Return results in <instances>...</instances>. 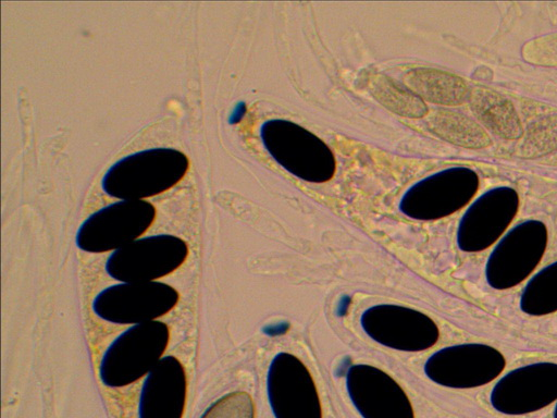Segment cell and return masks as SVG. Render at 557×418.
Instances as JSON below:
<instances>
[{
  "instance_id": "cell-11",
  "label": "cell",
  "mask_w": 557,
  "mask_h": 418,
  "mask_svg": "<svg viewBox=\"0 0 557 418\" xmlns=\"http://www.w3.org/2000/svg\"><path fill=\"white\" fill-rule=\"evenodd\" d=\"M267 395L274 418H323L314 380L295 355L281 352L267 373Z\"/></svg>"
},
{
  "instance_id": "cell-22",
  "label": "cell",
  "mask_w": 557,
  "mask_h": 418,
  "mask_svg": "<svg viewBox=\"0 0 557 418\" xmlns=\"http://www.w3.org/2000/svg\"><path fill=\"white\" fill-rule=\"evenodd\" d=\"M200 418H255V405L248 393L232 392L214 402Z\"/></svg>"
},
{
  "instance_id": "cell-17",
  "label": "cell",
  "mask_w": 557,
  "mask_h": 418,
  "mask_svg": "<svg viewBox=\"0 0 557 418\" xmlns=\"http://www.w3.org/2000/svg\"><path fill=\"white\" fill-rule=\"evenodd\" d=\"M404 78L408 88L421 99L437 104H460L470 93L460 77L440 70L412 69Z\"/></svg>"
},
{
  "instance_id": "cell-9",
  "label": "cell",
  "mask_w": 557,
  "mask_h": 418,
  "mask_svg": "<svg viewBox=\"0 0 557 418\" xmlns=\"http://www.w3.org/2000/svg\"><path fill=\"white\" fill-rule=\"evenodd\" d=\"M476 189V176L471 170L446 169L408 188L400 199L399 209L414 220H437L466 206Z\"/></svg>"
},
{
  "instance_id": "cell-23",
  "label": "cell",
  "mask_w": 557,
  "mask_h": 418,
  "mask_svg": "<svg viewBox=\"0 0 557 418\" xmlns=\"http://www.w3.org/2000/svg\"><path fill=\"white\" fill-rule=\"evenodd\" d=\"M246 111H247V106L244 101H238L233 110L231 111L230 113V116H228V123L230 124H237L242 121V119L245 116L246 114Z\"/></svg>"
},
{
  "instance_id": "cell-26",
  "label": "cell",
  "mask_w": 557,
  "mask_h": 418,
  "mask_svg": "<svg viewBox=\"0 0 557 418\" xmlns=\"http://www.w3.org/2000/svg\"><path fill=\"white\" fill-rule=\"evenodd\" d=\"M553 418H557V403H556L554 411H553Z\"/></svg>"
},
{
  "instance_id": "cell-20",
  "label": "cell",
  "mask_w": 557,
  "mask_h": 418,
  "mask_svg": "<svg viewBox=\"0 0 557 418\" xmlns=\"http://www.w3.org/2000/svg\"><path fill=\"white\" fill-rule=\"evenodd\" d=\"M370 90L381 104L396 114L418 119L428 112L426 104L418 95L389 77L383 75L374 77Z\"/></svg>"
},
{
  "instance_id": "cell-7",
  "label": "cell",
  "mask_w": 557,
  "mask_h": 418,
  "mask_svg": "<svg viewBox=\"0 0 557 418\" xmlns=\"http://www.w3.org/2000/svg\"><path fill=\"white\" fill-rule=\"evenodd\" d=\"M178 299L176 288L163 282H120L101 290L91 309L102 320L134 325L164 316Z\"/></svg>"
},
{
  "instance_id": "cell-13",
  "label": "cell",
  "mask_w": 557,
  "mask_h": 418,
  "mask_svg": "<svg viewBox=\"0 0 557 418\" xmlns=\"http://www.w3.org/2000/svg\"><path fill=\"white\" fill-rule=\"evenodd\" d=\"M519 208L515 190L499 187L484 193L466 210L457 229V245L465 253H479L498 241Z\"/></svg>"
},
{
  "instance_id": "cell-14",
  "label": "cell",
  "mask_w": 557,
  "mask_h": 418,
  "mask_svg": "<svg viewBox=\"0 0 557 418\" xmlns=\"http://www.w3.org/2000/svg\"><path fill=\"white\" fill-rule=\"evenodd\" d=\"M346 390L362 418H414L404 389L377 367L351 365L346 372Z\"/></svg>"
},
{
  "instance_id": "cell-25",
  "label": "cell",
  "mask_w": 557,
  "mask_h": 418,
  "mask_svg": "<svg viewBox=\"0 0 557 418\" xmlns=\"http://www.w3.org/2000/svg\"><path fill=\"white\" fill-rule=\"evenodd\" d=\"M288 324L284 325V323H280V324H276V325H269L265 328V333L270 334V335H276V334H281L283 332H285L287 329H288Z\"/></svg>"
},
{
  "instance_id": "cell-16",
  "label": "cell",
  "mask_w": 557,
  "mask_h": 418,
  "mask_svg": "<svg viewBox=\"0 0 557 418\" xmlns=\"http://www.w3.org/2000/svg\"><path fill=\"white\" fill-rule=\"evenodd\" d=\"M469 107L482 125L504 139L522 135L520 118L513 104L500 94L478 87L469 93Z\"/></svg>"
},
{
  "instance_id": "cell-3",
  "label": "cell",
  "mask_w": 557,
  "mask_h": 418,
  "mask_svg": "<svg viewBox=\"0 0 557 418\" xmlns=\"http://www.w3.org/2000/svg\"><path fill=\"white\" fill-rule=\"evenodd\" d=\"M260 136L271 157L290 174L310 183L333 177L336 161L332 150L305 127L274 119L261 125Z\"/></svg>"
},
{
  "instance_id": "cell-24",
  "label": "cell",
  "mask_w": 557,
  "mask_h": 418,
  "mask_svg": "<svg viewBox=\"0 0 557 418\" xmlns=\"http://www.w3.org/2000/svg\"><path fill=\"white\" fill-rule=\"evenodd\" d=\"M350 300H351L350 297L347 295H345L341 298V300L338 302L337 308H336V312L338 316H344L347 312Z\"/></svg>"
},
{
  "instance_id": "cell-2",
  "label": "cell",
  "mask_w": 557,
  "mask_h": 418,
  "mask_svg": "<svg viewBox=\"0 0 557 418\" xmlns=\"http://www.w3.org/2000/svg\"><path fill=\"white\" fill-rule=\"evenodd\" d=\"M170 342L169 327L159 320L134 324L117 335L104 351L99 379L109 388L139 380L159 362Z\"/></svg>"
},
{
  "instance_id": "cell-21",
  "label": "cell",
  "mask_w": 557,
  "mask_h": 418,
  "mask_svg": "<svg viewBox=\"0 0 557 418\" xmlns=\"http://www.w3.org/2000/svg\"><path fill=\"white\" fill-rule=\"evenodd\" d=\"M557 149V114L535 121L525 132L519 146L523 158H537Z\"/></svg>"
},
{
  "instance_id": "cell-5",
  "label": "cell",
  "mask_w": 557,
  "mask_h": 418,
  "mask_svg": "<svg viewBox=\"0 0 557 418\" xmlns=\"http://www.w3.org/2000/svg\"><path fill=\"white\" fill-rule=\"evenodd\" d=\"M188 251L187 243L175 235L139 237L113 250L104 270L119 282H152L178 269Z\"/></svg>"
},
{
  "instance_id": "cell-6",
  "label": "cell",
  "mask_w": 557,
  "mask_h": 418,
  "mask_svg": "<svg viewBox=\"0 0 557 418\" xmlns=\"http://www.w3.org/2000/svg\"><path fill=\"white\" fill-rule=\"evenodd\" d=\"M146 200H120L91 213L78 226L76 246L86 253L113 251L139 238L156 219Z\"/></svg>"
},
{
  "instance_id": "cell-10",
  "label": "cell",
  "mask_w": 557,
  "mask_h": 418,
  "mask_svg": "<svg viewBox=\"0 0 557 418\" xmlns=\"http://www.w3.org/2000/svg\"><path fill=\"white\" fill-rule=\"evenodd\" d=\"M364 333L382 346L421 352L436 344L437 324L428 315L401 305L380 304L367 308L360 317Z\"/></svg>"
},
{
  "instance_id": "cell-4",
  "label": "cell",
  "mask_w": 557,
  "mask_h": 418,
  "mask_svg": "<svg viewBox=\"0 0 557 418\" xmlns=\"http://www.w3.org/2000/svg\"><path fill=\"white\" fill-rule=\"evenodd\" d=\"M547 229L539 220H525L503 235L485 263L487 284L498 291L512 288L527 280L547 248Z\"/></svg>"
},
{
  "instance_id": "cell-19",
  "label": "cell",
  "mask_w": 557,
  "mask_h": 418,
  "mask_svg": "<svg viewBox=\"0 0 557 418\" xmlns=\"http://www.w3.org/2000/svg\"><path fill=\"white\" fill-rule=\"evenodd\" d=\"M519 306L523 314L532 317L557 311V260L529 279L521 292Z\"/></svg>"
},
{
  "instance_id": "cell-18",
  "label": "cell",
  "mask_w": 557,
  "mask_h": 418,
  "mask_svg": "<svg viewBox=\"0 0 557 418\" xmlns=\"http://www.w3.org/2000/svg\"><path fill=\"white\" fill-rule=\"evenodd\" d=\"M429 127L442 139L465 148L480 149L492 144L482 125L459 112L436 111L429 120Z\"/></svg>"
},
{
  "instance_id": "cell-1",
  "label": "cell",
  "mask_w": 557,
  "mask_h": 418,
  "mask_svg": "<svg viewBox=\"0 0 557 418\" xmlns=\"http://www.w3.org/2000/svg\"><path fill=\"white\" fill-rule=\"evenodd\" d=\"M189 160L174 148L137 151L114 162L103 174V192L122 200H140L176 185L186 174Z\"/></svg>"
},
{
  "instance_id": "cell-12",
  "label": "cell",
  "mask_w": 557,
  "mask_h": 418,
  "mask_svg": "<svg viewBox=\"0 0 557 418\" xmlns=\"http://www.w3.org/2000/svg\"><path fill=\"white\" fill-rule=\"evenodd\" d=\"M557 401V364L533 362L504 374L490 394L492 407L504 415L521 416Z\"/></svg>"
},
{
  "instance_id": "cell-15",
  "label": "cell",
  "mask_w": 557,
  "mask_h": 418,
  "mask_svg": "<svg viewBox=\"0 0 557 418\" xmlns=\"http://www.w3.org/2000/svg\"><path fill=\"white\" fill-rule=\"evenodd\" d=\"M186 397L184 366L176 357L164 356L144 379L138 398V418H182Z\"/></svg>"
},
{
  "instance_id": "cell-8",
  "label": "cell",
  "mask_w": 557,
  "mask_h": 418,
  "mask_svg": "<svg viewBox=\"0 0 557 418\" xmlns=\"http://www.w3.org/2000/svg\"><path fill=\"white\" fill-rule=\"evenodd\" d=\"M505 356L483 343H462L434 352L424 362V373L434 383L450 389H473L494 381L504 371Z\"/></svg>"
}]
</instances>
